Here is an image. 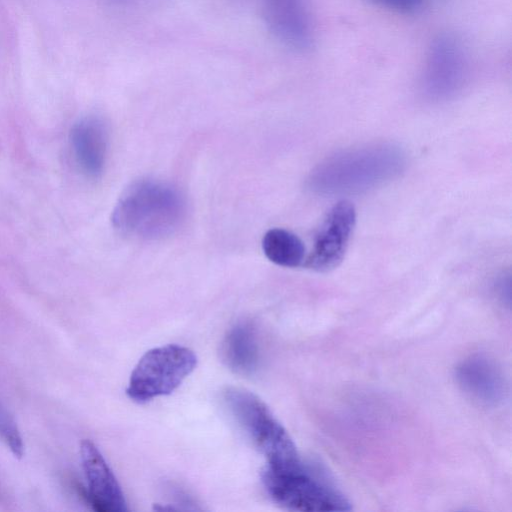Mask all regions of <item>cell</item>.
I'll list each match as a JSON object with an SVG mask.
<instances>
[{
	"mask_svg": "<svg viewBox=\"0 0 512 512\" xmlns=\"http://www.w3.org/2000/svg\"><path fill=\"white\" fill-rule=\"evenodd\" d=\"M405 165L404 152L394 145L354 148L320 163L311 172L308 187L321 195L358 194L393 180Z\"/></svg>",
	"mask_w": 512,
	"mask_h": 512,
	"instance_id": "cell-1",
	"label": "cell"
},
{
	"mask_svg": "<svg viewBox=\"0 0 512 512\" xmlns=\"http://www.w3.org/2000/svg\"><path fill=\"white\" fill-rule=\"evenodd\" d=\"M185 212L186 203L177 188L159 180L142 179L124 190L111 221L125 236L155 240L178 229Z\"/></svg>",
	"mask_w": 512,
	"mask_h": 512,
	"instance_id": "cell-2",
	"label": "cell"
},
{
	"mask_svg": "<svg viewBox=\"0 0 512 512\" xmlns=\"http://www.w3.org/2000/svg\"><path fill=\"white\" fill-rule=\"evenodd\" d=\"M261 479L271 499L289 510L336 512L352 508L346 495L324 471L303 460L289 468L266 465Z\"/></svg>",
	"mask_w": 512,
	"mask_h": 512,
	"instance_id": "cell-3",
	"label": "cell"
},
{
	"mask_svg": "<svg viewBox=\"0 0 512 512\" xmlns=\"http://www.w3.org/2000/svg\"><path fill=\"white\" fill-rule=\"evenodd\" d=\"M222 398L232 418L265 456L267 466L289 468L301 462L292 438L257 395L244 388L228 387Z\"/></svg>",
	"mask_w": 512,
	"mask_h": 512,
	"instance_id": "cell-4",
	"label": "cell"
},
{
	"mask_svg": "<svg viewBox=\"0 0 512 512\" xmlns=\"http://www.w3.org/2000/svg\"><path fill=\"white\" fill-rule=\"evenodd\" d=\"M197 365L190 348L168 344L148 350L135 365L126 388L136 403H146L174 392Z\"/></svg>",
	"mask_w": 512,
	"mask_h": 512,
	"instance_id": "cell-5",
	"label": "cell"
},
{
	"mask_svg": "<svg viewBox=\"0 0 512 512\" xmlns=\"http://www.w3.org/2000/svg\"><path fill=\"white\" fill-rule=\"evenodd\" d=\"M467 73V57L454 36L435 38L428 49L422 76V90L433 101L454 96L463 86Z\"/></svg>",
	"mask_w": 512,
	"mask_h": 512,
	"instance_id": "cell-6",
	"label": "cell"
},
{
	"mask_svg": "<svg viewBox=\"0 0 512 512\" xmlns=\"http://www.w3.org/2000/svg\"><path fill=\"white\" fill-rule=\"evenodd\" d=\"M355 222L356 211L352 203L346 200L336 203L315 234L306 266L319 272L336 268L345 256Z\"/></svg>",
	"mask_w": 512,
	"mask_h": 512,
	"instance_id": "cell-7",
	"label": "cell"
},
{
	"mask_svg": "<svg viewBox=\"0 0 512 512\" xmlns=\"http://www.w3.org/2000/svg\"><path fill=\"white\" fill-rule=\"evenodd\" d=\"M80 460L90 505L99 512L126 511L127 503L113 471L98 447L89 439L80 444Z\"/></svg>",
	"mask_w": 512,
	"mask_h": 512,
	"instance_id": "cell-8",
	"label": "cell"
},
{
	"mask_svg": "<svg viewBox=\"0 0 512 512\" xmlns=\"http://www.w3.org/2000/svg\"><path fill=\"white\" fill-rule=\"evenodd\" d=\"M266 23L285 45L298 51L312 47L314 30L307 0H262Z\"/></svg>",
	"mask_w": 512,
	"mask_h": 512,
	"instance_id": "cell-9",
	"label": "cell"
},
{
	"mask_svg": "<svg viewBox=\"0 0 512 512\" xmlns=\"http://www.w3.org/2000/svg\"><path fill=\"white\" fill-rule=\"evenodd\" d=\"M455 379L461 390L472 400L495 406L506 393V384L501 369L494 360L482 354L471 355L455 368Z\"/></svg>",
	"mask_w": 512,
	"mask_h": 512,
	"instance_id": "cell-10",
	"label": "cell"
},
{
	"mask_svg": "<svg viewBox=\"0 0 512 512\" xmlns=\"http://www.w3.org/2000/svg\"><path fill=\"white\" fill-rule=\"evenodd\" d=\"M70 144L83 173L93 178L101 175L108 149V133L104 121L97 116L79 119L71 128Z\"/></svg>",
	"mask_w": 512,
	"mask_h": 512,
	"instance_id": "cell-11",
	"label": "cell"
},
{
	"mask_svg": "<svg viewBox=\"0 0 512 512\" xmlns=\"http://www.w3.org/2000/svg\"><path fill=\"white\" fill-rule=\"evenodd\" d=\"M221 358L234 373L249 376L259 365V346L251 323L241 321L227 332L221 345Z\"/></svg>",
	"mask_w": 512,
	"mask_h": 512,
	"instance_id": "cell-12",
	"label": "cell"
},
{
	"mask_svg": "<svg viewBox=\"0 0 512 512\" xmlns=\"http://www.w3.org/2000/svg\"><path fill=\"white\" fill-rule=\"evenodd\" d=\"M262 249L271 262L283 267H298L305 257V246L300 238L281 228H273L265 233Z\"/></svg>",
	"mask_w": 512,
	"mask_h": 512,
	"instance_id": "cell-13",
	"label": "cell"
},
{
	"mask_svg": "<svg viewBox=\"0 0 512 512\" xmlns=\"http://www.w3.org/2000/svg\"><path fill=\"white\" fill-rule=\"evenodd\" d=\"M0 439L5 443L12 455L21 459L24 455V442L19 427L9 412L0 401Z\"/></svg>",
	"mask_w": 512,
	"mask_h": 512,
	"instance_id": "cell-14",
	"label": "cell"
},
{
	"mask_svg": "<svg viewBox=\"0 0 512 512\" xmlns=\"http://www.w3.org/2000/svg\"><path fill=\"white\" fill-rule=\"evenodd\" d=\"M368 2L398 13L412 14L421 10L426 0H368Z\"/></svg>",
	"mask_w": 512,
	"mask_h": 512,
	"instance_id": "cell-15",
	"label": "cell"
}]
</instances>
